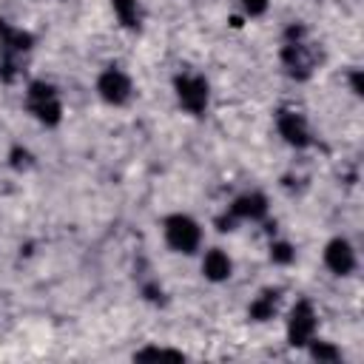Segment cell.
Returning a JSON list of instances; mask_svg holds the SVG:
<instances>
[{
  "instance_id": "cell-1",
  "label": "cell",
  "mask_w": 364,
  "mask_h": 364,
  "mask_svg": "<svg viewBox=\"0 0 364 364\" xmlns=\"http://www.w3.org/2000/svg\"><path fill=\"white\" fill-rule=\"evenodd\" d=\"M162 239H165V245L173 253H179V256H196L202 250L205 233H202V225L191 213L176 210V213H168L162 219Z\"/></svg>"
},
{
  "instance_id": "cell-16",
  "label": "cell",
  "mask_w": 364,
  "mask_h": 364,
  "mask_svg": "<svg viewBox=\"0 0 364 364\" xmlns=\"http://www.w3.org/2000/svg\"><path fill=\"white\" fill-rule=\"evenodd\" d=\"M134 358H185V353L168 350V347H145V350H136Z\"/></svg>"
},
{
  "instance_id": "cell-4",
  "label": "cell",
  "mask_w": 364,
  "mask_h": 364,
  "mask_svg": "<svg viewBox=\"0 0 364 364\" xmlns=\"http://www.w3.org/2000/svg\"><path fill=\"white\" fill-rule=\"evenodd\" d=\"M173 94H176V102L185 114L191 117H202L210 105V85L202 74L196 71H182L173 77Z\"/></svg>"
},
{
  "instance_id": "cell-2",
  "label": "cell",
  "mask_w": 364,
  "mask_h": 364,
  "mask_svg": "<svg viewBox=\"0 0 364 364\" xmlns=\"http://www.w3.org/2000/svg\"><path fill=\"white\" fill-rule=\"evenodd\" d=\"M26 111L46 128H57L63 122V100L60 91L46 80H31L26 85Z\"/></svg>"
},
{
  "instance_id": "cell-5",
  "label": "cell",
  "mask_w": 364,
  "mask_h": 364,
  "mask_svg": "<svg viewBox=\"0 0 364 364\" xmlns=\"http://www.w3.org/2000/svg\"><path fill=\"white\" fill-rule=\"evenodd\" d=\"M284 336H287V344L299 347V350H304L318 336V313L310 299H299L290 307V313L284 318Z\"/></svg>"
},
{
  "instance_id": "cell-17",
  "label": "cell",
  "mask_w": 364,
  "mask_h": 364,
  "mask_svg": "<svg viewBox=\"0 0 364 364\" xmlns=\"http://www.w3.org/2000/svg\"><path fill=\"white\" fill-rule=\"evenodd\" d=\"M242 3V9L250 14V17H262L264 11H267V6H270V0H239Z\"/></svg>"
},
{
  "instance_id": "cell-10",
  "label": "cell",
  "mask_w": 364,
  "mask_h": 364,
  "mask_svg": "<svg viewBox=\"0 0 364 364\" xmlns=\"http://www.w3.org/2000/svg\"><path fill=\"white\" fill-rule=\"evenodd\" d=\"M202 276L213 284L219 282H228L233 276V259L228 256V250L222 247H208L202 253Z\"/></svg>"
},
{
  "instance_id": "cell-15",
  "label": "cell",
  "mask_w": 364,
  "mask_h": 364,
  "mask_svg": "<svg viewBox=\"0 0 364 364\" xmlns=\"http://www.w3.org/2000/svg\"><path fill=\"white\" fill-rule=\"evenodd\" d=\"M270 259L276 264H293L296 262V250H293L290 242H273L270 245Z\"/></svg>"
},
{
  "instance_id": "cell-7",
  "label": "cell",
  "mask_w": 364,
  "mask_h": 364,
  "mask_svg": "<svg viewBox=\"0 0 364 364\" xmlns=\"http://www.w3.org/2000/svg\"><path fill=\"white\" fill-rule=\"evenodd\" d=\"M31 43H34V40H31L28 31H23V28H17V26H11V23H6V20H0V54H3L6 80H11L9 71H14L17 60L31 51Z\"/></svg>"
},
{
  "instance_id": "cell-11",
  "label": "cell",
  "mask_w": 364,
  "mask_h": 364,
  "mask_svg": "<svg viewBox=\"0 0 364 364\" xmlns=\"http://www.w3.org/2000/svg\"><path fill=\"white\" fill-rule=\"evenodd\" d=\"M282 60H284V65H287V71L293 77H307L310 74L313 60H310V51H307V46L301 40H290L284 46V51H282Z\"/></svg>"
},
{
  "instance_id": "cell-12",
  "label": "cell",
  "mask_w": 364,
  "mask_h": 364,
  "mask_svg": "<svg viewBox=\"0 0 364 364\" xmlns=\"http://www.w3.org/2000/svg\"><path fill=\"white\" fill-rule=\"evenodd\" d=\"M276 310H279V296H276V290H264V293H259V296L250 301L247 316H250L253 321H270V318L276 316Z\"/></svg>"
},
{
  "instance_id": "cell-14",
  "label": "cell",
  "mask_w": 364,
  "mask_h": 364,
  "mask_svg": "<svg viewBox=\"0 0 364 364\" xmlns=\"http://www.w3.org/2000/svg\"><path fill=\"white\" fill-rule=\"evenodd\" d=\"M304 350H307V353H310L316 361H327V364H336V361L341 358V350H338L336 344H330V341L318 338V336H316V338H313V341H310Z\"/></svg>"
},
{
  "instance_id": "cell-8",
  "label": "cell",
  "mask_w": 364,
  "mask_h": 364,
  "mask_svg": "<svg viewBox=\"0 0 364 364\" xmlns=\"http://www.w3.org/2000/svg\"><path fill=\"white\" fill-rule=\"evenodd\" d=\"M324 267L333 273V276H353V270L358 267V256H355V247L344 239V236H336L324 245Z\"/></svg>"
},
{
  "instance_id": "cell-13",
  "label": "cell",
  "mask_w": 364,
  "mask_h": 364,
  "mask_svg": "<svg viewBox=\"0 0 364 364\" xmlns=\"http://www.w3.org/2000/svg\"><path fill=\"white\" fill-rule=\"evenodd\" d=\"M111 9H114L117 20H119L125 28H139L142 11H139V3H136V0H111Z\"/></svg>"
},
{
  "instance_id": "cell-3",
  "label": "cell",
  "mask_w": 364,
  "mask_h": 364,
  "mask_svg": "<svg viewBox=\"0 0 364 364\" xmlns=\"http://www.w3.org/2000/svg\"><path fill=\"white\" fill-rule=\"evenodd\" d=\"M267 213H270L267 196L259 193V191H247V193H239V196L225 208V213L216 219V228H219V230H236V225L262 222Z\"/></svg>"
},
{
  "instance_id": "cell-6",
  "label": "cell",
  "mask_w": 364,
  "mask_h": 364,
  "mask_svg": "<svg viewBox=\"0 0 364 364\" xmlns=\"http://www.w3.org/2000/svg\"><path fill=\"white\" fill-rule=\"evenodd\" d=\"M97 97L105 102V105H114V108H122L131 102L134 97V80L128 71H122L119 65H105L97 77Z\"/></svg>"
},
{
  "instance_id": "cell-9",
  "label": "cell",
  "mask_w": 364,
  "mask_h": 364,
  "mask_svg": "<svg viewBox=\"0 0 364 364\" xmlns=\"http://www.w3.org/2000/svg\"><path fill=\"white\" fill-rule=\"evenodd\" d=\"M276 128H279V136H282L287 145H293V148H307V145L313 142L310 128H307V119H304L299 111H279Z\"/></svg>"
}]
</instances>
